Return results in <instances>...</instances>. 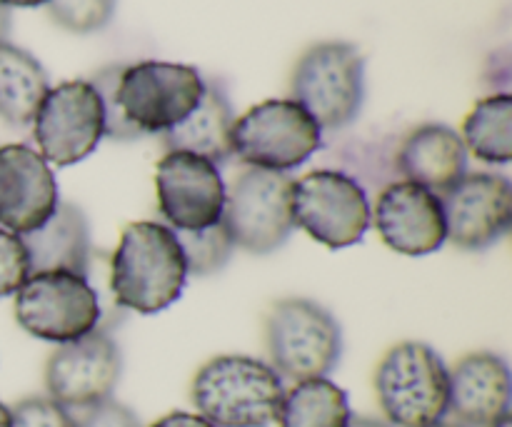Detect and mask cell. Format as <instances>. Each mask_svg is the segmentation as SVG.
<instances>
[{
	"label": "cell",
	"instance_id": "25",
	"mask_svg": "<svg viewBox=\"0 0 512 427\" xmlns=\"http://www.w3.org/2000/svg\"><path fill=\"white\" fill-rule=\"evenodd\" d=\"M118 0H50L48 15L70 33H98L113 20Z\"/></svg>",
	"mask_w": 512,
	"mask_h": 427
},
{
	"label": "cell",
	"instance_id": "5",
	"mask_svg": "<svg viewBox=\"0 0 512 427\" xmlns=\"http://www.w3.org/2000/svg\"><path fill=\"white\" fill-rule=\"evenodd\" d=\"M290 93L320 130H343L365 103V58L353 43L325 40L300 55Z\"/></svg>",
	"mask_w": 512,
	"mask_h": 427
},
{
	"label": "cell",
	"instance_id": "14",
	"mask_svg": "<svg viewBox=\"0 0 512 427\" xmlns=\"http://www.w3.org/2000/svg\"><path fill=\"white\" fill-rule=\"evenodd\" d=\"M155 190L160 215L173 230H203L223 215V175L200 155L165 153L155 168Z\"/></svg>",
	"mask_w": 512,
	"mask_h": 427
},
{
	"label": "cell",
	"instance_id": "17",
	"mask_svg": "<svg viewBox=\"0 0 512 427\" xmlns=\"http://www.w3.org/2000/svg\"><path fill=\"white\" fill-rule=\"evenodd\" d=\"M448 415L460 427H493L510 415V368L495 353H470L450 370Z\"/></svg>",
	"mask_w": 512,
	"mask_h": 427
},
{
	"label": "cell",
	"instance_id": "16",
	"mask_svg": "<svg viewBox=\"0 0 512 427\" xmlns=\"http://www.w3.org/2000/svg\"><path fill=\"white\" fill-rule=\"evenodd\" d=\"M58 183L43 155L28 145L0 148V228L25 235L58 208Z\"/></svg>",
	"mask_w": 512,
	"mask_h": 427
},
{
	"label": "cell",
	"instance_id": "13",
	"mask_svg": "<svg viewBox=\"0 0 512 427\" xmlns=\"http://www.w3.org/2000/svg\"><path fill=\"white\" fill-rule=\"evenodd\" d=\"M445 233L463 250H485L505 238L512 223V185L505 175L465 173L438 195Z\"/></svg>",
	"mask_w": 512,
	"mask_h": 427
},
{
	"label": "cell",
	"instance_id": "3",
	"mask_svg": "<svg viewBox=\"0 0 512 427\" xmlns=\"http://www.w3.org/2000/svg\"><path fill=\"white\" fill-rule=\"evenodd\" d=\"M270 368L285 380L328 378L343 358V330L328 308L310 298H285L265 318Z\"/></svg>",
	"mask_w": 512,
	"mask_h": 427
},
{
	"label": "cell",
	"instance_id": "32",
	"mask_svg": "<svg viewBox=\"0 0 512 427\" xmlns=\"http://www.w3.org/2000/svg\"><path fill=\"white\" fill-rule=\"evenodd\" d=\"M10 25H13V20H10V8L8 5L0 3V43H3V40H8Z\"/></svg>",
	"mask_w": 512,
	"mask_h": 427
},
{
	"label": "cell",
	"instance_id": "27",
	"mask_svg": "<svg viewBox=\"0 0 512 427\" xmlns=\"http://www.w3.org/2000/svg\"><path fill=\"white\" fill-rule=\"evenodd\" d=\"M30 278V260L20 235L0 228V298L15 295Z\"/></svg>",
	"mask_w": 512,
	"mask_h": 427
},
{
	"label": "cell",
	"instance_id": "20",
	"mask_svg": "<svg viewBox=\"0 0 512 427\" xmlns=\"http://www.w3.org/2000/svg\"><path fill=\"white\" fill-rule=\"evenodd\" d=\"M233 125L235 113L228 95L220 88V83L208 80L198 105L160 138H163L165 153L180 150V153L200 155L220 165L233 158Z\"/></svg>",
	"mask_w": 512,
	"mask_h": 427
},
{
	"label": "cell",
	"instance_id": "1",
	"mask_svg": "<svg viewBox=\"0 0 512 427\" xmlns=\"http://www.w3.org/2000/svg\"><path fill=\"white\" fill-rule=\"evenodd\" d=\"M188 283V265L173 228L155 220L130 223L110 260L115 305L140 315L170 308Z\"/></svg>",
	"mask_w": 512,
	"mask_h": 427
},
{
	"label": "cell",
	"instance_id": "24",
	"mask_svg": "<svg viewBox=\"0 0 512 427\" xmlns=\"http://www.w3.org/2000/svg\"><path fill=\"white\" fill-rule=\"evenodd\" d=\"M173 233L183 250L188 275H198V278L213 275L223 270L233 258L235 245L220 220L203 230H173Z\"/></svg>",
	"mask_w": 512,
	"mask_h": 427
},
{
	"label": "cell",
	"instance_id": "28",
	"mask_svg": "<svg viewBox=\"0 0 512 427\" xmlns=\"http://www.w3.org/2000/svg\"><path fill=\"white\" fill-rule=\"evenodd\" d=\"M10 427H75L73 413L53 398H25L10 408Z\"/></svg>",
	"mask_w": 512,
	"mask_h": 427
},
{
	"label": "cell",
	"instance_id": "15",
	"mask_svg": "<svg viewBox=\"0 0 512 427\" xmlns=\"http://www.w3.org/2000/svg\"><path fill=\"white\" fill-rule=\"evenodd\" d=\"M370 223H375L380 240L390 250L410 258L435 253L448 240L440 198L410 180H398L380 190Z\"/></svg>",
	"mask_w": 512,
	"mask_h": 427
},
{
	"label": "cell",
	"instance_id": "26",
	"mask_svg": "<svg viewBox=\"0 0 512 427\" xmlns=\"http://www.w3.org/2000/svg\"><path fill=\"white\" fill-rule=\"evenodd\" d=\"M123 70V65H108V68L98 70L93 78L88 80L100 95V103H103V118H105V135L110 140H120V143H130V140H140V133L135 125L128 123V118L120 110L118 100H115V85H118V75Z\"/></svg>",
	"mask_w": 512,
	"mask_h": 427
},
{
	"label": "cell",
	"instance_id": "18",
	"mask_svg": "<svg viewBox=\"0 0 512 427\" xmlns=\"http://www.w3.org/2000/svg\"><path fill=\"white\" fill-rule=\"evenodd\" d=\"M398 170L410 183L440 195L468 173V148L448 125H418L400 145Z\"/></svg>",
	"mask_w": 512,
	"mask_h": 427
},
{
	"label": "cell",
	"instance_id": "21",
	"mask_svg": "<svg viewBox=\"0 0 512 427\" xmlns=\"http://www.w3.org/2000/svg\"><path fill=\"white\" fill-rule=\"evenodd\" d=\"M50 90L43 65L18 45L0 43V118L15 128L33 123L40 100Z\"/></svg>",
	"mask_w": 512,
	"mask_h": 427
},
{
	"label": "cell",
	"instance_id": "33",
	"mask_svg": "<svg viewBox=\"0 0 512 427\" xmlns=\"http://www.w3.org/2000/svg\"><path fill=\"white\" fill-rule=\"evenodd\" d=\"M8 8H38V5H48L50 0H0Z\"/></svg>",
	"mask_w": 512,
	"mask_h": 427
},
{
	"label": "cell",
	"instance_id": "23",
	"mask_svg": "<svg viewBox=\"0 0 512 427\" xmlns=\"http://www.w3.org/2000/svg\"><path fill=\"white\" fill-rule=\"evenodd\" d=\"M463 143L483 163L505 165L512 160V98L495 93L480 100L463 123Z\"/></svg>",
	"mask_w": 512,
	"mask_h": 427
},
{
	"label": "cell",
	"instance_id": "29",
	"mask_svg": "<svg viewBox=\"0 0 512 427\" xmlns=\"http://www.w3.org/2000/svg\"><path fill=\"white\" fill-rule=\"evenodd\" d=\"M73 425L75 427H143L133 410L125 408L123 403H118V400L113 398L73 413Z\"/></svg>",
	"mask_w": 512,
	"mask_h": 427
},
{
	"label": "cell",
	"instance_id": "12",
	"mask_svg": "<svg viewBox=\"0 0 512 427\" xmlns=\"http://www.w3.org/2000/svg\"><path fill=\"white\" fill-rule=\"evenodd\" d=\"M123 375V355L105 330H93L73 343L58 345L45 363L48 398L70 413L113 398Z\"/></svg>",
	"mask_w": 512,
	"mask_h": 427
},
{
	"label": "cell",
	"instance_id": "34",
	"mask_svg": "<svg viewBox=\"0 0 512 427\" xmlns=\"http://www.w3.org/2000/svg\"><path fill=\"white\" fill-rule=\"evenodd\" d=\"M0 427H10V408L0 403Z\"/></svg>",
	"mask_w": 512,
	"mask_h": 427
},
{
	"label": "cell",
	"instance_id": "11",
	"mask_svg": "<svg viewBox=\"0 0 512 427\" xmlns=\"http://www.w3.org/2000/svg\"><path fill=\"white\" fill-rule=\"evenodd\" d=\"M33 135L45 163H80L105 135L100 95L88 80H65L45 93L33 118Z\"/></svg>",
	"mask_w": 512,
	"mask_h": 427
},
{
	"label": "cell",
	"instance_id": "2",
	"mask_svg": "<svg viewBox=\"0 0 512 427\" xmlns=\"http://www.w3.org/2000/svg\"><path fill=\"white\" fill-rule=\"evenodd\" d=\"M193 405L213 427H270L283 405V378L248 355H218L193 380Z\"/></svg>",
	"mask_w": 512,
	"mask_h": 427
},
{
	"label": "cell",
	"instance_id": "36",
	"mask_svg": "<svg viewBox=\"0 0 512 427\" xmlns=\"http://www.w3.org/2000/svg\"><path fill=\"white\" fill-rule=\"evenodd\" d=\"M435 427H460V425H455V423H448V420H443V423H440V425H435Z\"/></svg>",
	"mask_w": 512,
	"mask_h": 427
},
{
	"label": "cell",
	"instance_id": "7",
	"mask_svg": "<svg viewBox=\"0 0 512 427\" xmlns=\"http://www.w3.org/2000/svg\"><path fill=\"white\" fill-rule=\"evenodd\" d=\"M100 298L85 275L68 270L33 273L15 293V320L45 343H73L100 325Z\"/></svg>",
	"mask_w": 512,
	"mask_h": 427
},
{
	"label": "cell",
	"instance_id": "10",
	"mask_svg": "<svg viewBox=\"0 0 512 427\" xmlns=\"http://www.w3.org/2000/svg\"><path fill=\"white\" fill-rule=\"evenodd\" d=\"M295 228L328 248H350L370 228V200L363 185L340 170H313L295 180Z\"/></svg>",
	"mask_w": 512,
	"mask_h": 427
},
{
	"label": "cell",
	"instance_id": "4",
	"mask_svg": "<svg viewBox=\"0 0 512 427\" xmlns=\"http://www.w3.org/2000/svg\"><path fill=\"white\" fill-rule=\"evenodd\" d=\"M375 393L388 425L435 427L448 418L450 370L430 345L408 340L380 360Z\"/></svg>",
	"mask_w": 512,
	"mask_h": 427
},
{
	"label": "cell",
	"instance_id": "31",
	"mask_svg": "<svg viewBox=\"0 0 512 427\" xmlns=\"http://www.w3.org/2000/svg\"><path fill=\"white\" fill-rule=\"evenodd\" d=\"M345 427H393L388 425L385 420H378V418H365V415H350L348 425Z\"/></svg>",
	"mask_w": 512,
	"mask_h": 427
},
{
	"label": "cell",
	"instance_id": "8",
	"mask_svg": "<svg viewBox=\"0 0 512 427\" xmlns=\"http://www.w3.org/2000/svg\"><path fill=\"white\" fill-rule=\"evenodd\" d=\"M323 148V130L295 100H265L235 118L233 155L250 168L288 173Z\"/></svg>",
	"mask_w": 512,
	"mask_h": 427
},
{
	"label": "cell",
	"instance_id": "30",
	"mask_svg": "<svg viewBox=\"0 0 512 427\" xmlns=\"http://www.w3.org/2000/svg\"><path fill=\"white\" fill-rule=\"evenodd\" d=\"M150 427H213V425L195 413H183V410H175V413L165 415V418H160L158 423H153Z\"/></svg>",
	"mask_w": 512,
	"mask_h": 427
},
{
	"label": "cell",
	"instance_id": "35",
	"mask_svg": "<svg viewBox=\"0 0 512 427\" xmlns=\"http://www.w3.org/2000/svg\"><path fill=\"white\" fill-rule=\"evenodd\" d=\"M493 427H512V418L508 415V418H503L498 425H493Z\"/></svg>",
	"mask_w": 512,
	"mask_h": 427
},
{
	"label": "cell",
	"instance_id": "9",
	"mask_svg": "<svg viewBox=\"0 0 512 427\" xmlns=\"http://www.w3.org/2000/svg\"><path fill=\"white\" fill-rule=\"evenodd\" d=\"M203 88V75L193 65L140 60L123 65L115 100L128 123L140 133L163 135L198 105Z\"/></svg>",
	"mask_w": 512,
	"mask_h": 427
},
{
	"label": "cell",
	"instance_id": "22",
	"mask_svg": "<svg viewBox=\"0 0 512 427\" xmlns=\"http://www.w3.org/2000/svg\"><path fill=\"white\" fill-rule=\"evenodd\" d=\"M348 393L328 378L295 383L285 390L280 405V427H345L350 420Z\"/></svg>",
	"mask_w": 512,
	"mask_h": 427
},
{
	"label": "cell",
	"instance_id": "6",
	"mask_svg": "<svg viewBox=\"0 0 512 427\" xmlns=\"http://www.w3.org/2000/svg\"><path fill=\"white\" fill-rule=\"evenodd\" d=\"M295 180L288 173L245 165L230 188L220 223L228 230L235 248L268 255L283 248L295 230L293 218Z\"/></svg>",
	"mask_w": 512,
	"mask_h": 427
},
{
	"label": "cell",
	"instance_id": "19",
	"mask_svg": "<svg viewBox=\"0 0 512 427\" xmlns=\"http://www.w3.org/2000/svg\"><path fill=\"white\" fill-rule=\"evenodd\" d=\"M30 260V275L68 270L88 278L90 258V225L83 210L75 203L60 200L55 213L40 228L20 235Z\"/></svg>",
	"mask_w": 512,
	"mask_h": 427
}]
</instances>
